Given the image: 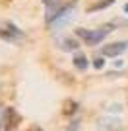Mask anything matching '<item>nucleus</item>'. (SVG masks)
<instances>
[{"label":"nucleus","instance_id":"1","mask_svg":"<svg viewBox=\"0 0 128 131\" xmlns=\"http://www.w3.org/2000/svg\"><path fill=\"white\" fill-rule=\"evenodd\" d=\"M113 31H115V29H113V24H105V26L97 27V29H85V27H78V29H76V37L82 39V41H84V45L97 47V45H101Z\"/></svg>","mask_w":128,"mask_h":131},{"label":"nucleus","instance_id":"2","mask_svg":"<svg viewBox=\"0 0 128 131\" xmlns=\"http://www.w3.org/2000/svg\"><path fill=\"white\" fill-rule=\"evenodd\" d=\"M76 10H78V2H66L64 4V8L56 14V16L53 18V20H49L47 22V27H49V31L51 33H58L62 31L64 27L68 26L72 20L76 18Z\"/></svg>","mask_w":128,"mask_h":131},{"label":"nucleus","instance_id":"3","mask_svg":"<svg viewBox=\"0 0 128 131\" xmlns=\"http://www.w3.org/2000/svg\"><path fill=\"white\" fill-rule=\"evenodd\" d=\"M0 39H2V41H8V43H21V41L25 39V33L14 22L4 20V22H0Z\"/></svg>","mask_w":128,"mask_h":131},{"label":"nucleus","instance_id":"4","mask_svg":"<svg viewBox=\"0 0 128 131\" xmlns=\"http://www.w3.org/2000/svg\"><path fill=\"white\" fill-rule=\"evenodd\" d=\"M21 123V115L18 114L16 108H6L4 110V131H18Z\"/></svg>","mask_w":128,"mask_h":131},{"label":"nucleus","instance_id":"5","mask_svg":"<svg viewBox=\"0 0 128 131\" xmlns=\"http://www.w3.org/2000/svg\"><path fill=\"white\" fill-rule=\"evenodd\" d=\"M128 49V41H115V43H107L101 47V55L103 57H118V55H122L124 51Z\"/></svg>","mask_w":128,"mask_h":131},{"label":"nucleus","instance_id":"6","mask_svg":"<svg viewBox=\"0 0 128 131\" xmlns=\"http://www.w3.org/2000/svg\"><path fill=\"white\" fill-rule=\"evenodd\" d=\"M41 2H43V6H45V22L53 20L64 8V4H66L64 0H41Z\"/></svg>","mask_w":128,"mask_h":131},{"label":"nucleus","instance_id":"7","mask_svg":"<svg viewBox=\"0 0 128 131\" xmlns=\"http://www.w3.org/2000/svg\"><path fill=\"white\" fill-rule=\"evenodd\" d=\"M58 49H62V51H78L80 49V43H78V39H74V37H62V39H58V45H56Z\"/></svg>","mask_w":128,"mask_h":131},{"label":"nucleus","instance_id":"8","mask_svg":"<svg viewBox=\"0 0 128 131\" xmlns=\"http://www.w3.org/2000/svg\"><path fill=\"white\" fill-rule=\"evenodd\" d=\"M115 4V0H97V2H93L91 6H87V12H99V10H105V8H109V6Z\"/></svg>","mask_w":128,"mask_h":131},{"label":"nucleus","instance_id":"9","mask_svg":"<svg viewBox=\"0 0 128 131\" xmlns=\"http://www.w3.org/2000/svg\"><path fill=\"white\" fill-rule=\"evenodd\" d=\"M72 63H74V67L78 69V71H85V69L89 67V61H87L85 55H76L74 59H72Z\"/></svg>","mask_w":128,"mask_h":131},{"label":"nucleus","instance_id":"10","mask_svg":"<svg viewBox=\"0 0 128 131\" xmlns=\"http://www.w3.org/2000/svg\"><path fill=\"white\" fill-rule=\"evenodd\" d=\"M66 131H82V121H80V119L70 121V125L66 127Z\"/></svg>","mask_w":128,"mask_h":131},{"label":"nucleus","instance_id":"11","mask_svg":"<svg viewBox=\"0 0 128 131\" xmlns=\"http://www.w3.org/2000/svg\"><path fill=\"white\" fill-rule=\"evenodd\" d=\"M93 67H95V69H103V67H105V59H103V55H101V57H97V59H93Z\"/></svg>","mask_w":128,"mask_h":131},{"label":"nucleus","instance_id":"12","mask_svg":"<svg viewBox=\"0 0 128 131\" xmlns=\"http://www.w3.org/2000/svg\"><path fill=\"white\" fill-rule=\"evenodd\" d=\"M4 129V110H2V104H0V131Z\"/></svg>","mask_w":128,"mask_h":131},{"label":"nucleus","instance_id":"13","mask_svg":"<svg viewBox=\"0 0 128 131\" xmlns=\"http://www.w3.org/2000/svg\"><path fill=\"white\" fill-rule=\"evenodd\" d=\"M29 131H43V129H41V127H37V125H33V127H31Z\"/></svg>","mask_w":128,"mask_h":131}]
</instances>
